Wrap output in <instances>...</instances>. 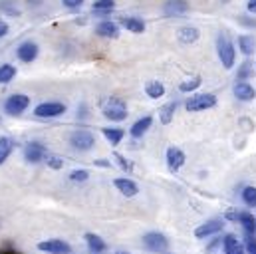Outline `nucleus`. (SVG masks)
Instances as JSON below:
<instances>
[{
    "mask_svg": "<svg viewBox=\"0 0 256 254\" xmlns=\"http://www.w3.org/2000/svg\"><path fill=\"white\" fill-rule=\"evenodd\" d=\"M238 46H240V52H242V54H246V56L254 54V50H256L254 36H240V38H238Z\"/></svg>",
    "mask_w": 256,
    "mask_h": 254,
    "instance_id": "obj_23",
    "label": "nucleus"
},
{
    "mask_svg": "<svg viewBox=\"0 0 256 254\" xmlns=\"http://www.w3.org/2000/svg\"><path fill=\"white\" fill-rule=\"evenodd\" d=\"M236 220L242 224V228H244V232H246V234H254L256 232V216L252 214V212L240 210V212H238V216H236Z\"/></svg>",
    "mask_w": 256,
    "mask_h": 254,
    "instance_id": "obj_16",
    "label": "nucleus"
},
{
    "mask_svg": "<svg viewBox=\"0 0 256 254\" xmlns=\"http://www.w3.org/2000/svg\"><path fill=\"white\" fill-rule=\"evenodd\" d=\"M12 149H14V141L10 137H0V165L10 157Z\"/></svg>",
    "mask_w": 256,
    "mask_h": 254,
    "instance_id": "obj_24",
    "label": "nucleus"
},
{
    "mask_svg": "<svg viewBox=\"0 0 256 254\" xmlns=\"http://www.w3.org/2000/svg\"><path fill=\"white\" fill-rule=\"evenodd\" d=\"M234 96H236L240 102H252L256 98V92L248 82H236V86H234Z\"/></svg>",
    "mask_w": 256,
    "mask_h": 254,
    "instance_id": "obj_13",
    "label": "nucleus"
},
{
    "mask_svg": "<svg viewBox=\"0 0 256 254\" xmlns=\"http://www.w3.org/2000/svg\"><path fill=\"white\" fill-rule=\"evenodd\" d=\"M151 124H153V120H151L149 116H145V118H141L139 122H135V124L131 126V129H129L131 137H143V135L147 133V129L151 127Z\"/></svg>",
    "mask_w": 256,
    "mask_h": 254,
    "instance_id": "obj_20",
    "label": "nucleus"
},
{
    "mask_svg": "<svg viewBox=\"0 0 256 254\" xmlns=\"http://www.w3.org/2000/svg\"><path fill=\"white\" fill-rule=\"evenodd\" d=\"M28 106H30V98H28V96H24V94H14V96H10V98L6 100L4 112H6L8 116H20Z\"/></svg>",
    "mask_w": 256,
    "mask_h": 254,
    "instance_id": "obj_6",
    "label": "nucleus"
},
{
    "mask_svg": "<svg viewBox=\"0 0 256 254\" xmlns=\"http://www.w3.org/2000/svg\"><path fill=\"white\" fill-rule=\"evenodd\" d=\"M6 34H8V24H6V22H2V20H0V38H4V36H6Z\"/></svg>",
    "mask_w": 256,
    "mask_h": 254,
    "instance_id": "obj_38",
    "label": "nucleus"
},
{
    "mask_svg": "<svg viewBox=\"0 0 256 254\" xmlns=\"http://www.w3.org/2000/svg\"><path fill=\"white\" fill-rule=\"evenodd\" d=\"M16 54H18V58H20L22 62H26V64L34 62L36 56H38V44H34V42H22V44L18 46Z\"/></svg>",
    "mask_w": 256,
    "mask_h": 254,
    "instance_id": "obj_12",
    "label": "nucleus"
},
{
    "mask_svg": "<svg viewBox=\"0 0 256 254\" xmlns=\"http://www.w3.org/2000/svg\"><path fill=\"white\" fill-rule=\"evenodd\" d=\"M66 114V106L60 102H44L40 106H36L34 116L36 118H44V120H52V118H60Z\"/></svg>",
    "mask_w": 256,
    "mask_h": 254,
    "instance_id": "obj_5",
    "label": "nucleus"
},
{
    "mask_svg": "<svg viewBox=\"0 0 256 254\" xmlns=\"http://www.w3.org/2000/svg\"><path fill=\"white\" fill-rule=\"evenodd\" d=\"M222 250H224V254H246L244 248L238 244V240H236L234 234H226V236H224V240H222Z\"/></svg>",
    "mask_w": 256,
    "mask_h": 254,
    "instance_id": "obj_18",
    "label": "nucleus"
},
{
    "mask_svg": "<svg viewBox=\"0 0 256 254\" xmlns=\"http://www.w3.org/2000/svg\"><path fill=\"white\" fill-rule=\"evenodd\" d=\"M185 165V153L179 147H169L167 149V167L169 171H179Z\"/></svg>",
    "mask_w": 256,
    "mask_h": 254,
    "instance_id": "obj_11",
    "label": "nucleus"
},
{
    "mask_svg": "<svg viewBox=\"0 0 256 254\" xmlns=\"http://www.w3.org/2000/svg\"><path fill=\"white\" fill-rule=\"evenodd\" d=\"M177 38H179L181 44H192V42L198 40V30L194 26H183V28H179Z\"/></svg>",
    "mask_w": 256,
    "mask_h": 254,
    "instance_id": "obj_19",
    "label": "nucleus"
},
{
    "mask_svg": "<svg viewBox=\"0 0 256 254\" xmlns=\"http://www.w3.org/2000/svg\"><path fill=\"white\" fill-rule=\"evenodd\" d=\"M104 116L112 122H124L128 118V106L122 98H110L104 106Z\"/></svg>",
    "mask_w": 256,
    "mask_h": 254,
    "instance_id": "obj_1",
    "label": "nucleus"
},
{
    "mask_svg": "<svg viewBox=\"0 0 256 254\" xmlns=\"http://www.w3.org/2000/svg\"><path fill=\"white\" fill-rule=\"evenodd\" d=\"M145 92H147V96H149V98L157 100V98H161V96L165 94V88H163V84H161V82H149V84L145 86Z\"/></svg>",
    "mask_w": 256,
    "mask_h": 254,
    "instance_id": "obj_27",
    "label": "nucleus"
},
{
    "mask_svg": "<svg viewBox=\"0 0 256 254\" xmlns=\"http://www.w3.org/2000/svg\"><path fill=\"white\" fill-rule=\"evenodd\" d=\"M86 242H88V246H90V250L94 254H102L106 252V248H108V244L104 242V238L102 236H98V234H94V232H88L86 236Z\"/></svg>",
    "mask_w": 256,
    "mask_h": 254,
    "instance_id": "obj_17",
    "label": "nucleus"
},
{
    "mask_svg": "<svg viewBox=\"0 0 256 254\" xmlns=\"http://www.w3.org/2000/svg\"><path fill=\"white\" fill-rule=\"evenodd\" d=\"M163 10L167 16H179V14H185L189 10V2L187 0H167Z\"/></svg>",
    "mask_w": 256,
    "mask_h": 254,
    "instance_id": "obj_14",
    "label": "nucleus"
},
{
    "mask_svg": "<svg viewBox=\"0 0 256 254\" xmlns=\"http://www.w3.org/2000/svg\"><path fill=\"white\" fill-rule=\"evenodd\" d=\"M96 163H98V165H102V167H108V165H110L106 159H100V161H96Z\"/></svg>",
    "mask_w": 256,
    "mask_h": 254,
    "instance_id": "obj_40",
    "label": "nucleus"
},
{
    "mask_svg": "<svg viewBox=\"0 0 256 254\" xmlns=\"http://www.w3.org/2000/svg\"><path fill=\"white\" fill-rule=\"evenodd\" d=\"M250 74V64L244 62L242 64V68H240V72H238V82H242V78H246Z\"/></svg>",
    "mask_w": 256,
    "mask_h": 254,
    "instance_id": "obj_36",
    "label": "nucleus"
},
{
    "mask_svg": "<svg viewBox=\"0 0 256 254\" xmlns=\"http://www.w3.org/2000/svg\"><path fill=\"white\" fill-rule=\"evenodd\" d=\"M175 110H177V102H171V104H167L163 110H161V124H165V126H169L171 122H173V116H175Z\"/></svg>",
    "mask_w": 256,
    "mask_h": 254,
    "instance_id": "obj_28",
    "label": "nucleus"
},
{
    "mask_svg": "<svg viewBox=\"0 0 256 254\" xmlns=\"http://www.w3.org/2000/svg\"><path fill=\"white\" fill-rule=\"evenodd\" d=\"M143 246L149 250V252H155V254H163L167 252L169 248V240L165 234L161 232H147L143 236Z\"/></svg>",
    "mask_w": 256,
    "mask_h": 254,
    "instance_id": "obj_4",
    "label": "nucleus"
},
{
    "mask_svg": "<svg viewBox=\"0 0 256 254\" xmlns=\"http://www.w3.org/2000/svg\"><path fill=\"white\" fill-rule=\"evenodd\" d=\"M114 185H116V189L120 190L122 194H126V196H135V194L139 192V187H137L131 179H128V177H120V179H116Z\"/></svg>",
    "mask_w": 256,
    "mask_h": 254,
    "instance_id": "obj_15",
    "label": "nucleus"
},
{
    "mask_svg": "<svg viewBox=\"0 0 256 254\" xmlns=\"http://www.w3.org/2000/svg\"><path fill=\"white\" fill-rule=\"evenodd\" d=\"M116 161L120 163V167H122V169H126V171H133V165H131L129 161H126V157H122L120 153H116Z\"/></svg>",
    "mask_w": 256,
    "mask_h": 254,
    "instance_id": "obj_35",
    "label": "nucleus"
},
{
    "mask_svg": "<svg viewBox=\"0 0 256 254\" xmlns=\"http://www.w3.org/2000/svg\"><path fill=\"white\" fill-rule=\"evenodd\" d=\"M16 76V68L10 64H2L0 66V84H8L12 82V78Z\"/></svg>",
    "mask_w": 256,
    "mask_h": 254,
    "instance_id": "obj_29",
    "label": "nucleus"
},
{
    "mask_svg": "<svg viewBox=\"0 0 256 254\" xmlns=\"http://www.w3.org/2000/svg\"><path fill=\"white\" fill-rule=\"evenodd\" d=\"M70 145L76 151H90L96 145V137H94V133H90L86 129H78L70 135Z\"/></svg>",
    "mask_w": 256,
    "mask_h": 254,
    "instance_id": "obj_3",
    "label": "nucleus"
},
{
    "mask_svg": "<svg viewBox=\"0 0 256 254\" xmlns=\"http://www.w3.org/2000/svg\"><path fill=\"white\" fill-rule=\"evenodd\" d=\"M248 10H250L252 14H256V0H250V2H248Z\"/></svg>",
    "mask_w": 256,
    "mask_h": 254,
    "instance_id": "obj_39",
    "label": "nucleus"
},
{
    "mask_svg": "<svg viewBox=\"0 0 256 254\" xmlns=\"http://www.w3.org/2000/svg\"><path fill=\"white\" fill-rule=\"evenodd\" d=\"M122 24H124V28H128V30L135 32V34H139V32H143V30H145V24H143V20H139V18H133V16H129V18H124V20H122Z\"/></svg>",
    "mask_w": 256,
    "mask_h": 254,
    "instance_id": "obj_26",
    "label": "nucleus"
},
{
    "mask_svg": "<svg viewBox=\"0 0 256 254\" xmlns=\"http://www.w3.org/2000/svg\"><path fill=\"white\" fill-rule=\"evenodd\" d=\"M88 179H90V173L86 169H76L70 173V181H74V183H84Z\"/></svg>",
    "mask_w": 256,
    "mask_h": 254,
    "instance_id": "obj_32",
    "label": "nucleus"
},
{
    "mask_svg": "<svg viewBox=\"0 0 256 254\" xmlns=\"http://www.w3.org/2000/svg\"><path fill=\"white\" fill-rule=\"evenodd\" d=\"M220 230H222V220L212 218V220H206V222L198 224V226L194 228V236H196V238H206V236L216 234V232H220Z\"/></svg>",
    "mask_w": 256,
    "mask_h": 254,
    "instance_id": "obj_10",
    "label": "nucleus"
},
{
    "mask_svg": "<svg viewBox=\"0 0 256 254\" xmlns=\"http://www.w3.org/2000/svg\"><path fill=\"white\" fill-rule=\"evenodd\" d=\"M198 86H200V78H198V76H194V78H191V80L183 82V84L179 86V90H181V92H194Z\"/></svg>",
    "mask_w": 256,
    "mask_h": 254,
    "instance_id": "obj_31",
    "label": "nucleus"
},
{
    "mask_svg": "<svg viewBox=\"0 0 256 254\" xmlns=\"http://www.w3.org/2000/svg\"><path fill=\"white\" fill-rule=\"evenodd\" d=\"M216 50H218V58H220V62L222 66L226 68V70H230L232 66H234V46H232V42H230V38L226 36V34H220L218 36V40H216Z\"/></svg>",
    "mask_w": 256,
    "mask_h": 254,
    "instance_id": "obj_2",
    "label": "nucleus"
},
{
    "mask_svg": "<svg viewBox=\"0 0 256 254\" xmlns=\"http://www.w3.org/2000/svg\"><path fill=\"white\" fill-rule=\"evenodd\" d=\"M24 157H26L28 163H40L42 159L48 157V149H46L42 143L32 141V143L26 145V149H24Z\"/></svg>",
    "mask_w": 256,
    "mask_h": 254,
    "instance_id": "obj_9",
    "label": "nucleus"
},
{
    "mask_svg": "<svg viewBox=\"0 0 256 254\" xmlns=\"http://www.w3.org/2000/svg\"><path fill=\"white\" fill-rule=\"evenodd\" d=\"M216 106V98L212 94H198L192 96L187 102V112H202V110H210Z\"/></svg>",
    "mask_w": 256,
    "mask_h": 254,
    "instance_id": "obj_7",
    "label": "nucleus"
},
{
    "mask_svg": "<svg viewBox=\"0 0 256 254\" xmlns=\"http://www.w3.org/2000/svg\"><path fill=\"white\" fill-rule=\"evenodd\" d=\"M114 8H116V0H96L94 6H92V10H94L96 14H108V12H112Z\"/></svg>",
    "mask_w": 256,
    "mask_h": 254,
    "instance_id": "obj_25",
    "label": "nucleus"
},
{
    "mask_svg": "<svg viewBox=\"0 0 256 254\" xmlns=\"http://www.w3.org/2000/svg\"><path fill=\"white\" fill-rule=\"evenodd\" d=\"M102 133H104V137L112 143V145H118L122 139H124V129H118V127H104L102 129Z\"/></svg>",
    "mask_w": 256,
    "mask_h": 254,
    "instance_id": "obj_22",
    "label": "nucleus"
},
{
    "mask_svg": "<svg viewBox=\"0 0 256 254\" xmlns=\"http://www.w3.org/2000/svg\"><path fill=\"white\" fill-rule=\"evenodd\" d=\"M96 34H100L104 38H118L120 36V28L114 22H102V24H98Z\"/></svg>",
    "mask_w": 256,
    "mask_h": 254,
    "instance_id": "obj_21",
    "label": "nucleus"
},
{
    "mask_svg": "<svg viewBox=\"0 0 256 254\" xmlns=\"http://www.w3.org/2000/svg\"><path fill=\"white\" fill-rule=\"evenodd\" d=\"M38 250L48 254H70L72 252V246L66 240H62V238H50V240L38 242Z\"/></svg>",
    "mask_w": 256,
    "mask_h": 254,
    "instance_id": "obj_8",
    "label": "nucleus"
},
{
    "mask_svg": "<svg viewBox=\"0 0 256 254\" xmlns=\"http://www.w3.org/2000/svg\"><path fill=\"white\" fill-rule=\"evenodd\" d=\"M46 163H48V167H52V169H62V167H64V161H62L60 157H56V155H50V153H48V157H46Z\"/></svg>",
    "mask_w": 256,
    "mask_h": 254,
    "instance_id": "obj_34",
    "label": "nucleus"
},
{
    "mask_svg": "<svg viewBox=\"0 0 256 254\" xmlns=\"http://www.w3.org/2000/svg\"><path fill=\"white\" fill-rule=\"evenodd\" d=\"M242 200L248 206H256V187H244L242 189Z\"/></svg>",
    "mask_w": 256,
    "mask_h": 254,
    "instance_id": "obj_30",
    "label": "nucleus"
},
{
    "mask_svg": "<svg viewBox=\"0 0 256 254\" xmlns=\"http://www.w3.org/2000/svg\"><path fill=\"white\" fill-rule=\"evenodd\" d=\"M244 252L256 254V236L254 234H246V240H244Z\"/></svg>",
    "mask_w": 256,
    "mask_h": 254,
    "instance_id": "obj_33",
    "label": "nucleus"
},
{
    "mask_svg": "<svg viewBox=\"0 0 256 254\" xmlns=\"http://www.w3.org/2000/svg\"><path fill=\"white\" fill-rule=\"evenodd\" d=\"M116 254H129V252H126V250H116Z\"/></svg>",
    "mask_w": 256,
    "mask_h": 254,
    "instance_id": "obj_41",
    "label": "nucleus"
},
{
    "mask_svg": "<svg viewBox=\"0 0 256 254\" xmlns=\"http://www.w3.org/2000/svg\"><path fill=\"white\" fill-rule=\"evenodd\" d=\"M62 2H64V6H68V8H78V6L84 4V0H62Z\"/></svg>",
    "mask_w": 256,
    "mask_h": 254,
    "instance_id": "obj_37",
    "label": "nucleus"
}]
</instances>
